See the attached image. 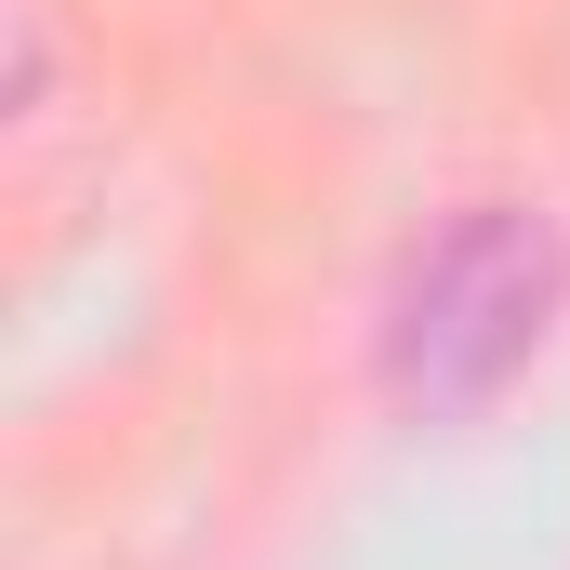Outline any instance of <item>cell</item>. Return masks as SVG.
Masks as SVG:
<instances>
[{"instance_id": "obj_1", "label": "cell", "mask_w": 570, "mask_h": 570, "mask_svg": "<svg viewBox=\"0 0 570 570\" xmlns=\"http://www.w3.org/2000/svg\"><path fill=\"white\" fill-rule=\"evenodd\" d=\"M558 305H570V253H558V226L531 199L438 213L425 239L399 253V292H385V385H399V412L412 425L491 412L544 358Z\"/></svg>"}]
</instances>
